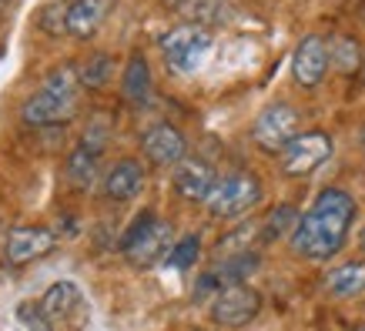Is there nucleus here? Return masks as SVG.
<instances>
[{"instance_id": "1", "label": "nucleus", "mask_w": 365, "mask_h": 331, "mask_svg": "<svg viewBox=\"0 0 365 331\" xmlns=\"http://www.w3.org/2000/svg\"><path fill=\"white\" fill-rule=\"evenodd\" d=\"M355 221V201L339 188L322 191L315 204L299 218L292 231V251L309 261H329L332 254L342 251L349 228Z\"/></svg>"}, {"instance_id": "2", "label": "nucleus", "mask_w": 365, "mask_h": 331, "mask_svg": "<svg viewBox=\"0 0 365 331\" xmlns=\"http://www.w3.org/2000/svg\"><path fill=\"white\" fill-rule=\"evenodd\" d=\"M171 248H175V231H171L168 221L155 218V214H141L138 224L124 234L121 241V254L128 258V265L134 268L158 265L161 258L171 254Z\"/></svg>"}, {"instance_id": "3", "label": "nucleus", "mask_w": 365, "mask_h": 331, "mask_svg": "<svg viewBox=\"0 0 365 331\" xmlns=\"http://www.w3.org/2000/svg\"><path fill=\"white\" fill-rule=\"evenodd\" d=\"M161 54L175 74H198L211 54V33L201 23H178L161 37Z\"/></svg>"}, {"instance_id": "4", "label": "nucleus", "mask_w": 365, "mask_h": 331, "mask_svg": "<svg viewBox=\"0 0 365 331\" xmlns=\"http://www.w3.org/2000/svg\"><path fill=\"white\" fill-rule=\"evenodd\" d=\"M258 201H262V181H258L255 174H248V171H238V174L222 177L205 204H208L211 218L232 221V218L248 214Z\"/></svg>"}, {"instance_id": "5", "label": "nucleus", "mask_w": 365, "mask_h": 331, "mask_svg": "<svg viewBox=\"0 0 365 331\" xmlns=\"http://www.w3.org/2000/svg\"><path fill=\"white\" fill-rule=\"evenodd\" d=\"M252 137L255 144L268 151V154H282L288 144L299 137V110L278 100V104H268L252 124Z\"/></svg>"}, {"instance_id": "6", "label": "nucleus", "mask_w": 365, "mask_h": 331, "mask_svg": "<svg viewBox=\"0 0 365 331\" xmlns=\"http://www.w3.org/2000/svg\"><path fill=\"white\" fill-rule=\"evenodd\" d=\"M262 311V295L242 285H225L215 298H211V321L218 328H245L248 321H255V315Z\"/></svg>"}, {"instance_id": "7", "label": "nucleus", "mask_w": 365, "mask_h": 331, "mask_svg": "<svg viewBox=\"0 0 365 331\" xmlns=\"http://www.w3.org/2000/svg\"><path fill=\"white\" fill-rule=\"evenodd\" d=\"M332 157V137L325 131H305L282 151V171L288 177H305Z\"/></svg>"}, {"instance_id": "8", "label": "nucleus", "mask_w": 365, "mask_h": 331, "mask_svg": "<svg viewBox=\"0 0 365 331\" xmlns=\"http://www.w3.org/2000/svg\"><path fill=\"white\" fill-rule=\"evenodd\" d=\"M57 248V234L51 228H41V224H31V228H14L7 234V244H4V258L7 265L24 268L34 265Z\"/></svg>"}, {"instance_id": "9", "label": "nucleus", "mask_w": 365, "mask_h": 331, "mask_svg": "<svg viewBox=\"0 0 365 331\" xmlns=\"http://www.w3.org/2000/svg\"><path fill=\"white\" fill-rule=\"evenodd\" d=\"M74 110H78V98L41 88L34 98L24 100L21 114H24V124H31V127H54V124L71 121Z\"/></svg>"}, {"instance_id": "10", "label": "nucleus", "mask_w": 365, "mask_h": 331, "mask_svg": "<svg viewBox=\"0 0 365 331\" xmlns=\"http://www.w3.org/2000/svg\"><path fill=\"white\" fill-rule=\"evenodd\" d=\"M329 64H332V54H329V44L319 33L302 37L295 54H292V74H295L302 88H319L325 74H329Z\"/></svg>"}, {"instance_id": "11", "label": "nucleus", "mask_w": 365, "mask_h": 331, "mask_svg": "<svg viewBox=\"0 0 365 331\" xmlns=\"http://www.w3.org/2000/svg\"><path fill=\"white\" fill-rule=\"evenodd\" d=\"M141 151L144 157L158 167H171L178 161H185V134L178 131L175 124H155L148 127L141 137Z\"/></svg>"}, {"instance_id": "12", "label": "nucleus", "mask_w": 365, "mask_h": 331, "mask_svg": "<svg viewBox=\"0 0 365 331\" xmlns=\"http://www.w3.org/2000/svg\"><path fill=\"white\" fill-rule=\"evenodd\" d=\"M215 171H211L208 161L201 157H185L175 164V188L181 198L188 201H208V194L215 191Z\"/></svg>"}, {"instance_id": "13", "label": "nucleus", "mask_w": 365, "mask_h": 331, "mask_svg": "<svg viewBox=\"0 0 365 331\" xmlns=\"http://www.w3.org/2000/svg\"><path fill=\"white\" fill-rule=\"evenodd\" d=\"M114 0H74L67 7V33L78 37V41H88L101 31V23L111 17Z\"/></svg>"}, {"instance_id": "14", "label": "nucleus", "mask_w": 365, "mask_h": 331, "mask_svg": "<svg viewBox=\"0 0 365 331\" xmlns=\"http://www.w3.org/2000/svg\"><path fill=\"white\" fill-rule=\"evenodd\" d=\"M144 188V167L141 161H134V157H124L118 164L111 167V174L104 181V194L111 201H131L138 198Z\"/></svg>"}, {"instance_id": "15", "label": "nucleus", "mask_w": 365, "mask_h": 331, "mask_svg": "<svg viewBox=\"0 0 365 331\" xmlns=\"http://www.w3.org/2000/svg\"><path fill=\"white\" fill-rule=\"evenodd\" d=\"M81 305H84V298H81V288L74 281H57V285L47 288V295L41 298V308H44L51 325H64Z\"/></svg>"}, {"instance_id": "16", "label": "nucleus", "mask_w": 365, "mask_h": 331, "mask_svg": "<svg viewBox=\"0 0 365 331\" xmlns=\"http://www.w3.org/2000/svg\"><path fill=\"white\" fill-rule=\"evenodd\" d=\"M121 90L131 104H144V100L151 98V67H148V61H144L141 54H134L131 61H128V67H124Z\"/></svg>"}, {"instance_id": "17", "label": "nucleus", "mask_w": 365, "mask_h": 331, "mask_svg": "<svg viewBox=\"0 0 365 331\" xmlns=\"http://www.w3.org/2000/svg\"><path fill=\"white\" fill-rule=\"evenodd\" d=\"M329 291L335 298H355L365 291V261H345L329 271Z\"/></svg>"}, {"instance_id": "18", "label": "nucleus", "mask_w": 365, "mask_h": 331, "mask_svg": "<svg viewBox=\"0 0 365 331\" xmlns=\"http://www.w3.org/2000/svg\"><path fill=\"white\" fill-rule=\"evenodd\" d=\"M255 268H258V254L242 251V254H235V258H225L215 275H218V281H228V285H242V281L252 275Z\"/></svg>"}, {"instance_id": "19", "label": "nucleus", "mask_w": 365, "mask_h": 331, "mask_svg": "<svg viewBox=\"0 0 365 331\" xmlns=\"http://www.w3.org/2000/svg\"><path fill=\"white\" fill-rule=\"evenodd\" d=\"M299 208H292V204H278V208L268 211L265 224H262V234H265V241H275V238H282V234L288 231V228H295L299 224Z\"/></svg>"}, {"instance_id": "20", "label": "nucleus", "mask_w": 365, "mask_h": 331, "mask_svg": "<svg viewBox=\"0 0 365 331\" xmlns=\"http://www.w3.org/2000/svg\"><path fill=\"white\" fill-rule=\"evenodd\" d=\"M329 54H332V64L342 70V74H355L359 64H362V54H359V44L352 37H335L329 44Z\"/></svg>"}, {"instance_id": "21", "label": "nucleus", "mask_w": 365, "mask_h": 331, "mask_svg": "<svg viewBox=\"0 0 365 331\" xmlns=\"http://www.w3.org/2000/svg\"><path fill=\"white\" fill-rule=\"evenodd\" d=\"M198 254H201V238L198 234H185V238L171 248V254H168L165 261L171 268H178V271H188V268L198 261Z\"/></svg>"}, {"instance_id": "22", "label": "nucleus", "mask_w": 365, "mask_h": 331, "mask_svg": "<svg viewBox=\"0 0 365 331\" xmlns=\"http://www.w3.org/2000/svg\"><path fill=\"white\" fill-rule=\"evenodd\" d=\"M67 174H71L74 184H91V177H94V151L81 144L78 151L71 154V161H67Z\"/></svg>"}, {"instance_id": "23", "label": "nucleus", "mask_w": 365, "mask_h": 331, "mask_svg": "<svg viewBox=\"0 0 365 331\" xmlns=\"http://www.w3.org/2000/svg\"><path fill=\"white\" fill-rule=\"evenodd\" d=\"M81 70V84L84 88H101L104 80L111 78V57L108 54H98V57H91V61H84V67H78Z\"/></svg>"}, {"instance_id": "24", "label": "nucleus", "mask_w": 365, "mask_h": 331, "mask_svg": "<svg viewBox=\"0 0 365 331\" xmlns=\"http://www.w3.org/2000/svg\"><path fill=\"white\" fill-rule=\"evenodd\" d=\"M17 318H21L24 325H31L34 331H47V328H51V321H47L44 308H41V305H31V301H21V305H17Z\"/></svg>"}, {"instance_id": "25", "label": "nucleus", "mask_w": 365, "mask_h": 331, "mask_svg": "<svg viewBox=\"0 0 365 331\" xmlns=\"http://www.w3.org/2000/svg\"><path fill=\"white\" fill-rule=\"evenodd\" d=\"M41 27H44L47 33L67 31V7L64 4H51V7H44V14H41Z\"/></svg>"}, {"instance_id": "26", "label": "nucleus", "mask_w": 365, "mask_h": 331, "mask_svg": "<svg viewBox=\"0 0 365 331\" xmlns=\"http://www.w3.org/2000/svg\"><path fill=\"white\" fill-rule=\"evenodd\" d=\"M168 7H178V4H185V0H165Z\"/></svg>"}, {"instance_id": "27", "label": "nucleus", "mask_w": 365, "mask_h": 331, "mask_svg": "<svg viewBox=\"0 0 365 331\" xmlns=\"http://www.w3.org/2000/svg\"><path fill=\"white\" fill-rule=\"evenodd\" d=\"M359 244H362V251H365V231H362V234H359Z\"/></svg>"}, {"instance_id": "28", "label": "nucleus", "mask_w": 365, "mask_h": 331, "mask_svg": "<svg viewBox=\"0 0 365 331\" xmlns=\"http://www.w3.org/2000/svg\"><path fill=\"white\" fill-rule=\"evenodd\" d=\"M7 4H11V0H0V11H4V7H7Z\"/></svg>"}, {"instance_id": "29", "label": "nucleus", "mask_w": 365, "mask_h": 331, "mask_svg": "<svg viewBox=\"0 0 365 331\" xmlns=\"http://www.w3.org/2000/svg\"><path fill=\"white\" fill-rule=\"evenodd\" d=\"M362 147H365V131H362Z\"/></svg>"}]
</instances>
